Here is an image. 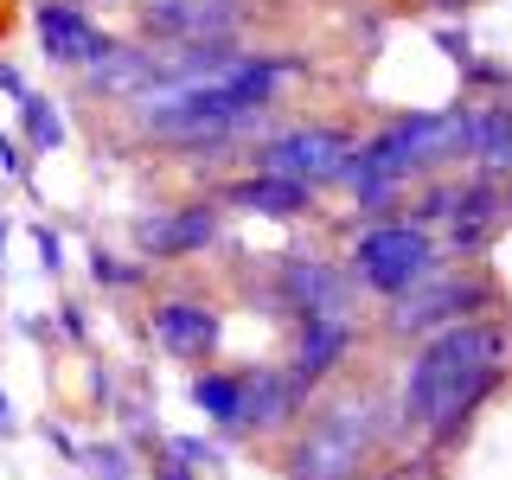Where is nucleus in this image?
Here are the masks:
<instances>
[{
    "instance_id": "nucleus-1",
    "label": "nucleus",
    "mask_w": 512,
    "mask_h": 480,
    "mask_svg": "<svg viewBox=\"0 0 512 480\" xmlns=\"http://www.w3.org/2000/svg\"><path fill=\"white\" fill-rule=\"evenodd\" d=\"M500 359H506V333L500 327H448L436 333L423 352H416L410 378H404V410L416 416L423 429H455L461 416L480 404L493 378H500Z\"/></svg>"
},
{
    "instance_id": "nucleus-2",
    "label": "nucleus",
    "mask_w": 512,
    "mask_h": 480,
    "mask_svg": "<svg viewBox=\"0 0 512 480\" xmlns=\"http://www.w3.org/2000/svg\"><path fill=\"white\" fill-rule=\"evenodd\" d=\"M269 84H276V64H231L218 58L212 71H192V77H173V84L148 90L141 103H148V122L160 135H212V128L250 116V109H263Z\"/></svg>"
},
{
    "instance_id": "nucleus-3",
    "label": "nucleus",
    "mask_w": 512,
    "mask_h": 480,
    "mask_svg": "<svg viewBox=\"0 0 512 480\" xmlns=\"http://www.w3.org/2000/svg\"><path fill=\"white\" fill-rule=\"evenodd\" d=\"M352 269L378 288V295H404L429 276V237L416 224H378L352 244Z\"/></svg>"
},
{
    "instance_id": "nucleus-4",
    "label": "nucleus",
    "mask_w": 512,
    "mask_h": 480,
    "mask_svg": "<svg viewBox=\"0 0 512 480\" xmlns=\"http://www.w3.org/2000/svg\"><path fill=\"white\" fill-rule=\"evenodd\" d=\"M365 436H372L365 404L327 410L308 436H301V448H295V480H346L352 468H359V455H365Z\"/></svg>"
},
{
    "instance_id": "nucleus-5",
    "label": "nucleus",
    "mask_w": 512,
    "mask_h": 480,
    "mask_svg": "<svg viewBox=\"0 0 512 480\" xmlns=\"http://www.w3.org/2000/svg\"><path fill=\"white\" fill-rule=\"evenodd\" d=\"M352 154H359V148H352L340 128H295V135H276L263 148L269 173H282V180H308V186L314 180H340Z\"/></svg>"
},
{
    "instance_id": "nucleus-6",
    "label": "nucleus",
    "mask_w": 512,
    "mask_h": 480,
    "mask_svg": "<svg viewBox=\"0 0 512 480\" xmlns=\"http://www.w3.org/2000/svg\"><path fill=\"white\" fill-rule=\"evenodd\" d=\"M39 32H45V52L58 64H90V58H109L103 32H96L77 7H39Z\"/></svg>"
},
{
    "instance_id": "nucleus-7",
    "label": "nucleus",
    "mask_w": 512,
    "mask_h": 480,
    "mask_svg": "<svg viewBox=\"0 0 512 480\" xmlns=\"http://www.w3.org/2000/svg\"><path fill=\"white\" fill-rule=\"evenodd\" d=\"M154 333H160V346L167 352H205L212 346V314L205 308H192V301H173V308H160L154 314Z\"/></svg>"
},
{
    "instance_id": "nucleus-8",
    "label": "nucleus",
    "mask_w": 512,
    "mask_h": 480,
    "mask_svg": "<svg viewBox=\"0 0 512 480\" xmlns=\"http://www.w3.org/2000/svg\"><path fill=\"white\" fill-rule=\"evenodd\" d=\"M231 199L244 205V212L288 218V212H301V205H308V186H301V180H282V173H269V180H250V186H237Z\"/></svg>"
},
{
    "instance_id": "nucleus-9",
    "label": "nucleus",
    "mask_w": 512,
    "mask_h": 480,
    "mask_svg": "<svg viewBox=\"0 0 512 480\" xmlns=\"http://www.w3.org/2000/svg\"><path fill=\"white\" fill-rule=\"evenodd\" d=\"M340 352H346V320H308V340H301L295 372L301 378H320V372H333Z\"/></svg>"
},
{
    "instance_id": "nucleus-10",
    "label": "nucleus",
    "mask_w": 512,
    "mask_h": 480,
    "mask_svg": "<svg viewBox=\"0 0 512 480\" xmlns=\"http://www.w3.org/2000/svg\"><path fill=\"white\" fill-rule=\"evenodd\" d=\"M461 295H468V288H461V282H442V288H429V295L404 301V308H397L391 320H397V327H429V320L455 314V301H461Z\"/></svg>"
},
{
    "instance_id": "nucleus-11",
    "label": "nucleus",
    "mask_w": 512,
    "mask_h": 480,
    "mask_svg": "<svg viewBox=\"0 0 512 480\" xmlns=\"http://www.w3.org/2000/svg\"><path fill=\"white\" fill-rule=\"evenodd\" d=\"M192 397H199V410H212L218 423H237V416H244V384H237V378L205 372L199 384H192Z\"/></svg>"
},
{
    "instance_id": "nucleus-12",
    "label": "nucleus",
    "mask_w": 512,
    "mask_h": 480,
    "mask_svg": "<svg viewBox=\"0 0 512 480\" xmlns=\"http://www.w3.org/2000/svg\"><path fill=\"white\" fill-rule=\"evenodd\" d=\"M205 237H212V212H192V218H180L173 224V231H148V244L160 250V256H173V250H192V244H205Z\"/></svg>"
},
{
    "instance_id": "nucleus-13",
    "label": "nucleus",
    "mask_w": 512,
    "mask_h": 480,
    "mask_svg": "<svg viewBox=\"0 0 512 480\" xmlns=\"http://www.w3.org/2000/svg\"><path fill=\"white\" fill-rule=\"evenodd\" d=\"M474 148H480V160L506 167V160H512V128H506V116H487V122H474Z\"/></svg>"
},
{
    "instance_id": "nucleus-14",
    "label": "nucleus",
    "mask_w": 512,
    "mask_h": 480,
    "mask_svg": "<svg viewBox=\"0 0 512 480\" xmlns=\"http://www.w3.org/2000/svg\"><path fill=\"white\" fill-rule=\"evenodd\" d=\"M20 103H26V122H32V135H39L45 148H52V141H58V122L45 116V103H39V96H20Z\"/></svg>"
},
{
    "instance_id": "nucleus-15",
    "label": "nucleus",
    "mask_w": 512,
    "mask_h": 480,
    "mask_svg": "<svg viewBox=\"0 0 512 480\" xmlns=\"http://www.w3.org/2000/svg\"><path fill=\"white\" fill-rule=\"evenodd\" d=\"M0 429H7V397H0Z\"/></svg>"
},
{
    "instance_id": "nucleus-16",
    "label": "nucleus",
    "mask_w": 512,
    "mask_h": 480,
    "mask_svg": "<svg viewBox=\"0 0 512 480\" xmlns=\"http://www.w3.org/2000/svg\"><path fill=\"white\" fill-rule=\"evenodd\" d=\"M0 250H7V218H0Z\"/></svg>"
},
{
    "instance_id": "nucleus-17",
    "label": "nucleus",
    "mask_w": 512,
    "mask_h": 480,
    "mask_svg": "<svg viewBox=\"0 0 512 480\" xmlns=\"http://www.w3.org/2000/svg\"><path fill=\"white\" fill-rule=\"evenodd\" d=\"M167 480H180V474H167Z\"/></svg>"
},
{
    "instance_id": "nucleus-18",
    "label": "nucleus",
    "mask_w": 512,
    "mask_h": 480,
    "mask_svg": "<svg viewBox=\"0 0 512 480\" xmlns=\"http://www.w3.org/2000/svg\"><path fill=\"white\" fill-rule=\"evenodd\" d=\"M506 205H512V199H506Z\"/></svg>"
}]
</instances>
